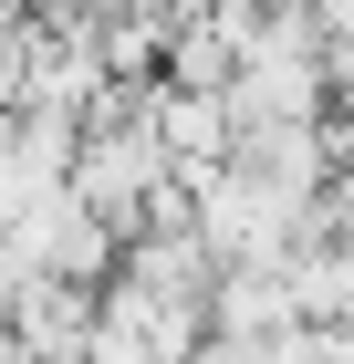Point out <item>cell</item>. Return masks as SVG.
<instances>
[{"mask_svg":"<svg viewBox=\"0 0 354 364\" xmlns=\"http://www.w3.org/2000/svg\"><path fill=\"white\" fill-rule=\"evenodd\" d=\"M83 364H177V354H167L157 333H136V323H115V312H105L94 343H83Z\"/></svg>","mask_w":354,"mask_h":364,"instance_id":"obj_2","label":"cell"},{"mask_svg":"<svg viewBox=\"0 0 354 364\" xmlns=\"http://www.w3.org/2000/svg\"><path fill=\"white\" fill-rule=\"evenodd\" d=\"M188 229L209 240L219 260H292L313 229H323V198L271 177L261 156H229V167L188 177Z\"/></svg>","mask_w":354,"mask_h":364,"instance_id":"obj_1","label":"cell"}]
</instances>
